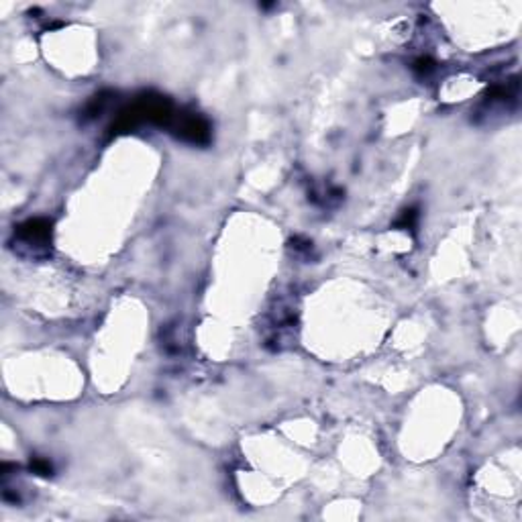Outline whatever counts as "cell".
<instances>
[{
  "label": "cell",
  "mask_w": 522,
  "mask_h": 522,
  "mask_svg": "<svg viewBox=\"0 0 522 522\" xmlns=\"http://www.w3.org/2000/svg\"><path fill=\"white\" fill-rule=\"evenodd\" d=\"M15 239L19 247H33L35 255H39V251H45V245L51 241V221L29 219L15 229Z\"/></svg>",
  "instance_id": "7a4b0ae2"
},
{
  "label": "cell",
  "mask_w": 522,
  "mask_h": 522,
  "mask_svg": "<svg viewBox=\"0 0 522 522\" xmlns=\"http://www.w3.org/2000/svg\"><path fill=\"white\" fill-rule=\"evenodd\" d=\"M414 72H418V74H431L433 70H435V61L431 59V57H418L416 61H414Z\"/></svg>",
  "instance_id": "5b68a950"
},
{
  "label": "cell",
  "mask_w": 522,
  "mask_h": 522,
  "mask_svg": "<svg viewBox=\"0 0 522 522\" xmlns=\"http://www.w3.org/2000/svg\"><path fill=\"white\" fill-rule=\"evenodd\" d=\"M171 129L178 139L192 143V145H206L210 141V125L208 120L198 112H180L173 116Z\"/></svg>",
  "instance_id": "6da1fadb"
},
{
  "label": "cell",
  "mask_w": 522,
  "mask_h": 522,
  "mask_svg": "<svg viewBox=\"0 0 522 522\" xmlns=\"http://www.w3.org/2000/svg\"><path fill=\"white\" fill-rule=\"evenodd\" d=\"M416 210L414 208H408V210H404L402 212V217H400V221L396 223V227H400V229H414V225H416Z\"/></svg>",
  "instance_id": "3957f363"
},
{
  "label": "cell",
  "mask_w": 522,
  "mask_h": 522,
  "mask_svg": "<svg viewBox=\"0 0 522 522\" xmlns=\"http://www.w3.org/2000/svg\"><path fill=\"white\" fill-rule=\"evenodd\" d=\"M31 471H35V473H39V475H51L53 473V467H51V463L47 461V459H33L31 461Z\"/></svg>",
  "instance_id": "277c9868"
}]
</instances>
